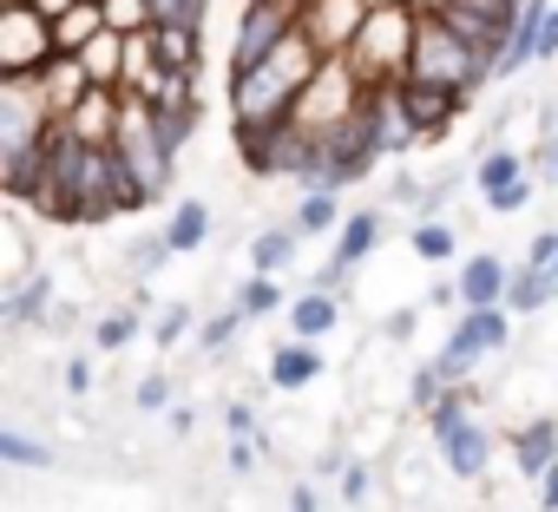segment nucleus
<instances>
[{"mask_svg": "<svg viewBox=\"0 0 558 512\" xmlns=\"http://www.w3.org/2000/svg\"><path fill=\"white\" fill-rule=\"evenodd\" d=\"M414 40H421V8H408V0H381V8H368L355 47L342 53L362 86H395L414 73Z\"/></svg>", "mask_w": 558, "mask_h": 512, "instance_id": "nucleus-1", "label": "nucleus"}, {"mask_svg": "<svg viewBox=\"0 0 558 512\" xmlns=\"http://www.w3.org/2000/svg\"><path fill=\"white\" fill-rule=\"evenodd\" d=\"M414 80H434V86H466L480 93L493 80V60L447 21V14H421V40H414Z\"/></svg>", "mask_w": 558, "mask_h": 512, "instance_id": "nucleus-2", "label": "nucleus"}, {"mask_svg": "<svg viewBox=\"0 0 558 512\" xmlns=\"http://www.w3.org/2000/svg\"><path fill=\"white\" fill-rule=\"evenodd\" d=\"M60 60L53 14H40L34 0H0V80H34Z\"/></svg>", "mask_w": 558, "mask_h": 512, "instance_id": "nucleus-3", "label": "nucleus"}, {"mask_svg": "<svg viewBox=\"0 0 558 512\" xmlns=\"http://www.w3.org/2000/svg\"><path fill=\"white\" fill-rule=\"evenodd\" d=\"M296 99H303V86H296L283 66H276V60H263V66H250V73H230V132L290 119Z\"/></svg>", "mask_w": 558, "mask_h": 512, "instance_id": "nucleus-4", "label": "nucleus"}, {"mask_svg": "<svg viewBox=\"0 0 558 512\" xmlns=\"http://www.w3.org/2000/svg\"><path fill=\"white\" fill-rule=\"evenodd\" d=\"M512 342V309L506 303H486V309H460V322H453V336H447V349L434 355L440 362V375L447 381H466L486 355H499Z\"/></svg>", "mask_w": 558, "mask_h": 512, "instance_id": "nucleus-5", "label": "nucleus"}, {"mask_svg": "<svg viewBox=\"0 0 558 512\" xmlns=\"http://www.w3.org/2000/svg\"><path fill=\"white\" fill-rule=\"evenodd\" d=\"M303 21V0H250L243 21H236V40H230V73H250L263 66L276 47H283Z\"/></svg>", "mask_w": 558, "mask_h": 512, "instance_id": "nucleus-6", "label": "nucleus"}, {"mask_svg": "<svg viewBox=\"0 0 558 512\" xmlns=\"http://www.w3.org/2000/svg\"><path fill=\"white\" fill-rule=\"evenodd\" d=\"M519 8H525V0H447V21L499 66V53H506V40H512V21H519Z\"/></svg>", "mask_w": 558, "mask_h": 512, "instance_id": "nucleus-7", "label": "nucleus"}, {"mask_svg": "<svg viewBox=\"0 0 558 512\" xmlns=\"http://www.w3.org/2000/svg\"><path fill=\"white\" fill-rule=\"evenodd\" d=\"M362 21H368V0H303V21H296V27H303L329 60H342V53L355 47Z\"/></svg>", "mask_w": 558, "mask_h": 512, "instance_id": "nucleus-8", "label": "nucleus"}, {"mask_svg": "<svg viewBox=\"0 0 558 512\" xmlns=\"http://www.w3.org/2000/svg\"><path fill=\"white\" fill-rule=\"evenodd\" d=\"M466 99H473L466 86H434V80H414V73L401 80V106H408V119L421 125V138H440V132L466 112Z\"/></svg>", "mask_w": 558, "mask_h": 512, "instance_id": "nucleus-9", "label": "nucleus"}, {"mask_svg": "<svg viewBox=\"0 0 558 512\" xmlns=\"http://www.w3.org/2000/svg\"><path fill=\"white\" fill-rule=\"evenodd\" d=\"M119 125H125V93L119 86H93L73 112H66V132L80 145H119Z\"/></svg>", "mask_w": 558, "mask_h": 512, "instance_id": "nucleus-10", "label": "nucleus"}, {"mask_svg": "<svg viewBox=\"0 0 558 512\" xmlns=\"http://www.w3.org/2000/svg\"><path fill=\"white\" fill-rule=\"evenodd\" d=\"M323 381V349L310 336H290V342H276L269 349V388L276 394H303Z\"/></svg>", "mask_w": 558, "mask_h": 512, "instance_id": "nucleus-11", "label": "nucleus"}, {"mask_svg": "<svg viewBox=\"0 0 558 512\" xmlns=\"http://www.w3.org/2000/svg\"><path fill=\"white\" fill-rule=\"evenodd\" d=\"M551 460H558V420L551 414H532L525 427H512V466H519V479H545Z\"/></svg>", "mask_w": 558, "mask_h": 512, "instance_id": "nucleus-12", "label": "nucleus"}, {"mask_svg": "<svg viewBox=\"0 0 558 512\" xmlns=\"http://www.w3.org/2000/svg\"><path fill=\"white\" fill-rule=\"evenodd\" d=\"M545 0H525L519 8V21H512V40H506V53H499V66H493V80H519L532 60H538V40H545Z\"/></svg>", "mask_w": 558, "mask_h": 512, "instance_id": "nucleus-13", "label": "nucleus"}, {"mask_svg": "<svg viewBox=\"0 0 558 512\" xmlns=\"http://www.w3.org/2000/svg\"><path fill=\"white\" fill-rule=\"evenodd\" d=\"M453 283H460V303H466V309H486V303H506L512 270L499 264L493 249H473L466 264H460V277H453Z\"/></svg>", "mask_w": 558, "mask_h": 512, "instance_id": "nucleus-14", "label": "nucleus"}, {"mask_svg": "<svg viewBox=\"0 0 558 512\" xmlns=\"http://www.w3.org/2000/svg\"><path fill=\"white\" fill-rule=\"evenodd\" d=\"M86 93H93V73H86V60H80V53H60V60L40 73V99H47V112H53V119H66Z\"/></svg>", "mask_w": 558, "mask_h": 512, "instance_id": "nucleus-15", "label": "nucleus"}, {"mask_svg": "<svg viewBox=\"0 0 558 512\" xmlns=\"http://www.w3.org/2000/svg\"><path fill=\"white\" fill-rule=\"evenodd\" d=\"M440 460H447V473H453V479H480V473H486V460H493V434H486L480 420H460V427L440 440Z\"/></svg>", "mask_w": 558, "mask_h": 512, "instance_id": "nucleus-16", "label": "nucleus"}, {"mask_svg": "<svg viewBox=\"0 0 558 512\" xmlns=\"http://www.w3.org/2000/svg\"><path fill=\"white\" fill-rule=\"evenodd\" d=\"M336 322H342V290H323V283H310L303 296H290V329H296V336L323 342Z\"/></svg>", "mask_w": 558, "mask_h": 512, "instance_id": "nucleus-17", "label": "nucleus"}, {"mask_svg": "<svg viewBox=\"0 0 558 512\" xmlns=\"http://www.w3.org/2000/svg\"><path fill=\"white\" fill-rule=\"evenodd\" d=\"M132 99H145L151 112H191L197 106V66H158L145 80V93H132Z\"/></svg>", "mask_w": 558, "mask_h": 512, "instance_id": "nucleus-18", "label": "nucleus"}, {"mask_svg": "<svg viewBox=\"0 0 558 512\" xmlns=\"http://www.w3.org/2000/svg\"><path fill=\"white\" fill-rule=\"evenodd\" d=\"M375 249H381V210H349L342 230H336V264L362 270Z\"/></svg>", "mask_w": 558, "mask_h": 512, "instance_id": "nucleus-19", "label": "nucleus"}, {"mask_svg": "<svg viewBox=\"0 0 558 512\" xmlns=\"http://www.w3.org/2000/svg\"><path fill=\"white\" fill-rule=\"evenodd\" d=\"M80 60H86V73H93V86H119V80H125V34L106 21V27L86 40Z\"/></svg>", "mask_w": 558, "mask_h": 512, "instance_id": "nucleus-20", "label": "nucleus"}, {"mask_svg": "<svg viewBox=\"0 0 558 512\" xmlns=\"http://www.w3.org/2000/svg\"><path fill=\"white\" fill-rule=\"evenodd\" d=\"M165 236H171V249H178V256L204 249V243H210V204L178 197V204H171V217H165Z\"/></svg>", "mask_w": 558, "mask_h": 512, "instance_id": "nucleus-21", "label": "nucleus"}, {"mask_svg": "<svg viewBox=\"0 0 558 512\" xmlns=\"http://www.w3.org/2000/svg\"><path fill=\"white\" fill-rule=\"evenodd\" d=\"M197 34H204V21H158V27H151L158 60H165V66H197V60H204V40H197Z\"/></svg>", "mask_w": 558, "mask_h": 512, "instance_id": "nucleus-22", "label": "nucleus"}, {"mask_svg": "<svg viewBox=\"0 0 558 512\" xmlns=\"http://www.w3.org/2000/svg\"><path fill=\"white\" fill-rule=\"evenodd\" d=\"M106 27V0H73V8L53 21V40H60V53H86V40Z\"/></svg>", "mask_w": 558, "mask_h": 512, "instance_id": "nucleus-23", "label": "nucleus"}, {"mask_svg": "<svg viewBox=\"0 0 558 512\" xmlns=\"http://www.w3.org/2000/svg\"><path fill=\"white\" fill-rule=\"evenodd\" d=\"M296 236H303L296 223H290V230H283V223H276V230H256V236H250V270H263V277L290 270V264H296Z\"/></svg>", "mask_w": 558, "mask_h": 512, "instance_id": "nucleus-24", "label": "nucleus"}, {"mask_svg": "<svg viewBox=\"0 0 558 512\" xmlns=\"http://www.w3.org/2000/svg\"><path fill=\"white\" fill-rule=\"evenodd\" d=\"M296 230H303V236L342 230V204H336V184H303V204H296Z\"/></svg>", "mask_w": 558, "mask_h": 512, "instance_id": "nucleus-25", "label": "nucleus"}, {"mask_svg": "<svg viewBox=\"0 0 558 512\" xmlns=\"http://www.w3.org/2000/svg\"><path fill=\"white\" fill-rule=\"evenodd\" d=\"M551 296H558V290H551V277H545V270H532V264H519V270H512V283H506V309H512V316H538Z\"/></svg>", "mask_w": 558, "mask_h": 512, "instance_id": "nucleus-26", "label": "nucleus"}, {"mask_svg": "<svg viewBox=\"0 0 558 512\" xmlns=\"http://www.w3.org/2000/svg\"><path fill=\"white\" fill-rule=\"evenodd\" d=\"M236 309H243L250 322H263V316H276V309H290V296H283V283H276V277L250 270V277L236 283Z\"/></svg>", "mask_w": 558, "mask_h": 512, "instance_id": "nucleus-27", "label": "nucleus"}, {"mask_svg": "<svg viewBox=\"0 0 558 512\" xmlns=\"http://www.w3.org/2000/svg\"><path fill=\"white\" fill-rule=\"evenodd\" d=\"M47 290H53V277H47V270H34L27 283H14V296H8V322H53Z\"/></svg>", "mask_w": 558, "mask_h": 512, "instance_id": "nucleus-28", "label": "nucleus"}, {"mask_svg": "<svg viewBox=\"0 0 558 512\" xmlns=\"http://www.w3.org/2000/svg\"><path fill=\"white\" fill-rule=\"evenodd\" d=\"M460 420H473V388H466V381H447V394L427 407V434H434V440H447Z\"/></svg>", "mask_w": 558, "mask_h": 512, "instance_id": "nucleus-29", "label": "nucleus"}, {"mask_svg": "<svg viewBox=\"0 0 558 512\" xmlns=\"http://www.w3.org/2000/svg\"><path fill=\"white\" fill-rule=\"evenodd\" d=\"M453 230L440 223V217H414V230H408V249L421 256V264H453Z\"/></svg>", "mask_w": 558, "mask_h": 512, "instance_id": "nucleus-30", "label": "nucleus"}, {"mask_svg": "<svg viewBox=\"0 0 558 512\" xmlns=\"http://www.w3.org/2000/svg\"><path fill=\"white\" fill-rule=\"evenodd\" d=\"M525 171H532V164H525L519 151H506V145H499V151H486V158L473 164V191H486V197H493V191H506V184H512V178H525Z\"/></svg>", "mask_w": 558, "mask_h": 512, "instance_id": "nucleus-31", "label": "nucleus"}, {"mask_svg": "<svg viewBox=\"0 0 558 512\" xmlns=\"http://www.w3.org/2000/svg\"><path fill=\"white\" fill-rule=\"evenodd\" d=\"M132 342H138V303H132V309H106V316L93 322V349L119 355V349H132Z\"/></svg>", "mask_w": 558, "mask_h": 512, "instance_id": "nucleus-32", "label": "nucleus"}, {"mask_svg": "<svg viewBox=\"0 0 558 512\" xmlns=\"http://www.w3.org/2000/svg\"><path fill=\"white\" fill-rule=\"evenodd\" d=\"M0 460H8V466H53V447L21 434V427H0Z\"/></svg>", "mask_w": 558, "mask_h": 512, "instance_id": "nucleus-33", "label": "nucleus"}, {"mask_svg": "<svg viewBox=\"0 0 558 512\" xmlns=\"http://www.w3.org/2000/svg\"><path fill=\"white\" fill-rule=\"evenodd\" d=\"M243 322H250V316H243L236 303H230V309H217V316H204V329H197V349H204V355H223V349L236 342V329H243Z\"/></svg>", "mask_w": 558, "mask_h": 512, "instance_id": "nucleus-34", "label": "nucleus"}, {"mask_svg": "<svg viewBox=\"0 0 558 512\" xmlns=\"http://www.w3.org/2000/svg\"><path fill=\"white\" fill-rule=\"evenodd\" d=\"M440 394H447V375H440V362H421V368L408 375V407H414V414H427Z\"/></svg>", "mask_w": 558, "mask_h": 512, "instance_id": "nucleus-35", "label": "nucleus"}, {"mask_svg": "<svg viewBox=\"0 0 558 512\" xmlns=\"http://www.w3.org/2000/svg\"><path fill=\"white\" fill-rule=\"evenodd\" d=\"M171 256H178V249H171V236L158 230V236H138V243H132L125 264H132V277H151V270H165V264H171Z\"/></svg>", "mask_w": 558, "mask_h": 512, "instance_id": "nucleus-36", "label": "nucleus"}, {"mask_svg": "<svg viewBox=\"0 0 558 512\" xmlns=\"http://www.w3.org/2000/svg\"><path fill=\"white\" fill-rule=\"evenodd\" d=\"M184 329H191V309H184V303H165V309L151 316V342H158V349H178Z\"/></svg>", "mask_w": 558, "mask_h": 512, "instance_id": "nucleus-37", "label": "nucleus"}, {"mask_svg": "<svg viewBox=\"0 0 558 512\" xmlns=\"http://www.w3.org/2000/svg\"><path fill=\"white\" fill-rule=\"evenodd\" d=\"M532 178H538V171H525V178H512L506 191H493V197H486V210H493V217H512V210H525V204L538 197V191H532Z\"/></svg>", "mask_w": 558, "mask_h": 512, "instance_id": "nucleus-38", "label": "nucleus"}, {"mask_svg": "<svg viewBox=\"0 0 558 512\" xmlns=\"http://www.w3.org/2000/svg\"><path fill=\"white\" fill-rule=\"evenodd\" d=\"M191 125H197V106H191V112H158V138H165V151H171V158L184 151Z\"/></svg>", "mask_w": 558, "mask_h": 512, "instance_id": "nucleus-39", "label": "nucleus"}, {"mask_svg": "<svg viewBox=\"0 0 558 512\" xmlns=\"http://www.w3.org/2000/svg\"><path fill=\"white\" fill-rule=\"evenodd\" d=\"M138 407H145V414H165V407H171V381H165V375H145V381H138Z\"/></svg>", "mask_w": 558, "mask_h": 512, "instance_id": "nucleus-40", "label": "nucleus"}, {"mask_svg": "<svg viewBox=\"0 0 558 512\" xmlns=\"http://www.w3.org/2000/svg\"><path fill=\"white\" fill-rule=\"evenodd\" d=\"M368 486H375V473H368L362 460H355V466H342V499H349V505H362V499H368Z\"/></svg>", "mask_w": 558, "mask_h": 512, "instance_id": "nucleus-41", "label": "nucleus"}, {"mask_svg": "<svg viewBox=\"0 0 558 512\" xmlns=\"http://www.w3.org/2000/svg\"><path fill=\"white\" fill-rule=\"evenodd\" d=\"M551 256H558V230H538V236L525 243V264H532V270H551Z\"/></svg>", "mask_w": 558, "mask_h": 512, "instance_id": "nucleus-42", "label": "nucleus"}, {"mask_svg": "<svg viewBox=\"0 0 558 512\" xmlns=\"http://www.w3.org/2000/svg\"><path fill=\"white\" fill-rule=\"evenodd\" d=\"M66 394H93V362H86V355L66 362Z\"/></svg>", "mask_w": 558, "mask_h": 512, "instance_id": "nucleus-43", "label": "nucleus"}, {"mask_svg": "<svg viewBox=\"0 0 558 512\" xmlns=\"http://www.w3.org/2000/svg\"><path fill=\"white\" fill-rule=\"evenodd\" d=\"M223 427H230V434H256V407H250V401H230V407H223Z\"/></svg>", "mask_w": 558, "mask_h": 512, "instance_id": "nucleus-44", "label": "nucleus"}, {"mask_svg": "<svg viewBox=\"0 0 558 512\" xmlns=\"http://www.w3.org/2000/svg\"><path fill=\"white\" fill-rule=\"evenodd\" d=\"M532 171L558 184V132H545V145H538V164H532Z\"/></svg>", "mask_w": 558, "mask_h": 512, "instance_id": "nucleus-45", "label": "nucleus"}, {"mask_svg": "<svg viewBox=\"0 0 558 512\" xmlns=\"http://www.w3.org/2000/svg\"><path fill=\"white\" fill-rule=\"evenodd\" d=\"M290 512H323V499H316V486H310V479H296V486H290Z\"/></svg>", "mask_w": 558, "mask_h": 512, "instance_id": "nucleus-46", "label": "nucleus"}, {"mask_svg": "<svg viewBox=\"0 0 558 512\" xmlns=\"http://www.w3.org/2000/svg\"><path fill=\"white\" fill-rule=\"evenodd\" d=\"M538 505H545V512H558V460H551V473L538 479Z\"/></svg>", "mask_w": 558, "mask_h": 512, "instance_id": "nucleus-47", "label": "nucleus"}, {"mask_svg": "<svg viewBox=\"0 0 558 512\" xmlns=\"http://www.w3.org/2000/svg\"><path fill=\"white\" fill-rule=\"evenodd\" d=\"M538 60H558V8L545 14V40H538Z\"/></svg>", "mask_w": 558, "mask_h": 512, "instance_id": "nucleus-48", "label": "nucleus"}, {"mask_svg": "<svg viewBox=\"0 0 558 512\" xmlns=\"http://www.w3.org/2000/svg\"><path fill=\"white\" fill-rule=\"evenodd\" d=\"M388 336H395V342H408V336H414V309H401V316H388Z\"/></svg>", "mask_w": 558, "mask_h": 512, "instance_id": "nucleus-49", "label": "nucleus"}, {"mask_svg": "<svg viewBox=\"0 0 558 512\" xmlns=\"http://www.w3.org/2000/svg\"><path fill=\"white\" fill-rule=\"evenodd\" d=\"M349 466V453L342 447H329V453H316V473H342Z\"/></svg>", "mask_w": 558, "mask_h": 512, "instance_id": "nucleus-50", "label": "nucleus"}, {"mask_svg": "<svg viewBox=\"0 0 558 512\" xmlns=\"http://www.w3.org/2000/svg\"><path fill=\"white\" fill-rule=\"evenodd\" d=\"M34 8H40V14H53V21H60V14H66V8H73V0H34Z\"/></svg>", "mask_w": 558, "mask_h": 512, "instance_id": "nucleus-51", "label": "nucleus"}, {"mask_svg": "<svg viewBox=\"0 0 558 512\" xmlns=\"http://www.w3.org/2000/svg\"><path fill=\"white\" fill-rule=\"evenodd\" d=\"M408 8H421V14H440V8H447V0H408Z\"/></svg>", "mask_w": 558, "mask_h": 512, "instance_id": "nucleus-52", "label": "nucleus"}, {"mask_svg": "<svg viewBox=\"0 0 558 512\" xmlns=\"http://www.w3.org/2000/svg\"><path fill=\"white\" fill-rule=\"evenodd\" d=\"M545 277H551V290H558V256H551V270H545Z\"/></svg>", "mask_w": 558, "mask_h": 512, "instance_id": "nucleus-53", "label": "nucleus"}]
</instances>
